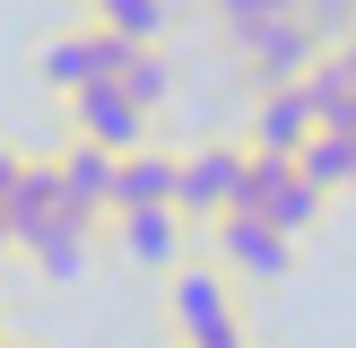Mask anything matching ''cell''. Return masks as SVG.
<instances>
[{
  "label": "cell",
  "instance_id": "cell-24",
  "mask_svg": "<svg viewBox=\"0 0 356 348\" xmlns=\"http://www.w3.org/2000/svg\"><path fill=\"white\" fill-rule=\"evenodd\" d=\"M348 191H356V183H348Z\"/></svg>",
  "mask_w": 356,
  "mask_h": 348
},
{
  "label": "cell",
  "instance_id": "cell-5",
  "mask_svg": "<svg viewBox=\"0 0 356 348\" xmlns=\"http://www.w3.org/2000/svg\"><path fill=\"white\" fill-rule=\"evenodd\" d=\"M131 52H139V44H122V35H104V26H70V35H52V44L35 52V70H44V87L79 96V87L122 79V61H131Z\"/></svg>",
  "mask_w": 356,
  "mask_h": 348
},
{
  "label": "cell",
  "instance_id": "cell-16",
  "mask_svg": "<svg viewBox=\"0 0 356 348\" xmlns=\"http://www.w3.org/2000/svg\"><path fill=\"white\" fill-rule=\"evenodd\" d=\"M122 96H131L139 104V113H156V104H165L174 96V61H165V52H131V61H122Z\"/></svg>",
  "mask_w": 356,
  "mask_h": 348
},
{
  "label": "cell",
  "instance_id": "cell-23",
  "mask_svg": "<svg viewBox=\"0 0 356 348\" xmlns=\"http://www.w3.org/2000/svg\"><path fill=\"white\" fill-rule=\"evenodd\" d=\"M0 348H44V340H0Z\"/></svg>",
  "mask_w": 356,
  "mask_h": 348
},
{
  "label": "cell",
  "instance_id": "cell-9",
  "mask_svg": "<svg viewBox=\"0 0 356 348\" xmlns=\"http://www.w3.org/2000/svg\"><path fill=\"white\" fill-rule=\"evenodd\" d=\"M313 131H322L313 96H305V87H278V96H261V104H252V139H243V148H252V157H287V166H296Z\"/></svg>",
  "mask_w": 356,
  "mask_h": 348
},
{
  "label": "cell",
  "instance_id": "cell-19",
  "mask_svg": "<svg viewBox=\"0 0 356 348\" xmlns=\"http://www.w3.org/2000/svg\"><path fill=\"white\" fill-rule=\"evenodd\" d=\"M183 348H252V340H243V322H218V331H200V340H183Z\"/></svg>",
  "mask_w": 356,
  "mask_h": 348
},
{
  "label": "cell",
  "instance_id": "cell-21",
  "mask_svg": "<svg viewBox=\"0 0 356 348\" xmlns=\"http://www.w3.org/2000/svg\"><path fill=\"white\" fill-rule=\"evenodd\" d=\"M330 61H339V70H348V79H356V35H348V44H339V52H330Z\"/></svg>",
  "mask_w": 356,
  "mask_h": 348
},
{
  "label": "cell",
  "instance_id": "cell-15",
  "mask_svg": "<svg viewBox=\"0 0 356 348\" xmlns=\"http://www.w3.org/2000/svg\"><path fill=\"white\" fill-rule=\"evenodd\" d=\"M87 26L122 35V44H139V52H156V35L174 26V0H96V17H87Z\"/></svg>",
  "mask_w": 356,
  "mask_h": 348
},
{
  "label": "cell",
  "instance_id": "cell-11",
  "mask_svg": "<svg viewBox=\"0 0 356 348\" xmlns=\"http://www.w3.org/2000/svg\"><path fill=\"white\" fill-rule=\"evenodd\" d=\"M52 166H61V191H70V209H79V218H96V226L113 218V166H122V157H104L96 139H70Z\"/></svg>",
  "mask_w": 356,
  "mask_h": 348
},
{
  "label": "cell",
  "instance_id": "cell-6",
  "mask_svg": "<svg viewBox=\"0 0 356 348\" xmlns=\"http://www.w3.org/2000/svg\"><path fill=\"white\" fill-rule=\"evenodd\" d=\"M70 139H96L104 157H131V148H148V113H139L113 79L79 87V96H70Z\"/></svg>",
  "mask_w": 356,
  "mask_h": 348
},
{
  "label": "cell",
  "instance_id": "cell-1",
  "mask_svg": "<svg viewBox=\"0 0 356 348\" xmlns=\"http://www.w3.org/2000/svg\"><path fill=\"white\" fill-rule=\"evenodd\" d=\"M322 191L305 183V174L287 166V157H252V166H243V191H235V218H261V226H278V235H305V226H322Z\"/></svg>",
  "mask_w": 356,
  "mask_h": 348
},
{
  "label": "cell",
  "instance_id": "cell-4",
  "mask_svg": "<svg viewBox=\"0 0 356 348\" xmlns=\"http://www.w3.org/2000/svg\"><path fill=\"white\" fill-rule=\"evenodd\" d=\"M200 261H218L226 278H287L296 270V244L278 235V226H261V218H209L200 226Z\"/></svg>",
  "mask_w": 356,
  "mask_h": 348
},
{
  "label": "cell",
  "instance_id": "cell-8",
  "mask_svg": "<svg viewBox=\"0 0 356 348\" xmlns=\"http://www.w3.org/2000/svg\"><path fill=\"white\" fill-rule=\"evenodd\" d=\"M0 218H9V244L26 253L35 235H44L52 218H70V191H61V166L52 157H26V174L9 183V200H0Z\"/></svg>",
  "mask_w": 356,
  "mask_h": 348
},
{
  "label": "cell",
  "instance_id": "cell-13",
  "mask_svg": "<svg viewBox=\"0 0 356 348\" xmlns=\"http://www.w3.org/2000/svg\"><path fill=\"white\" fill-rule=\"evenodd\" d=\"M87 244H96V218L70 209V218H52L44 235L26 244V253H35V270H44V278H79V270H87Z\"/></svg>",
  "mask_w": 356,
  "mask_h": 348
},
{
  "label": "cell",
  "instance_id": "cell-2",
  "mask_svg": "<svg viewBox=\"0 0 356 348\" xmlns=\"http://www.w3.org/2000/svg\"><path fill=\"white\" fill-rule=\"evenodd\" d=\"M226 44L243 52V87H252V104L278 96V87H305V70L322 61V44H313L305 17H270V26H243V35H226Z\"/></svg>",
  "mask_w": 356,
  "mask_h": 348
},
{
  "label": "cell",
  "instance_id": "cell-7",
  "mask_svg": "<svg viewBox=\"0 0 356 348\" xmlns=\"http://www.w3.org/2000/svg\"><path fill=\"white\" fill-rule=\"evenodd\" d=\"M165 313H174L183 340H200V331L235 322V278L218 261H183V270H165Z\"/></svg>",
  "mask_w": 356,
  "mask_h": 348
},
{
  "label": "cell",
  "instance_id": "cell-22",
  "mask_svg": "<svg viewBox=\"0 0 356 348\" xmlns=\"http://www.w3.org/2000/svg\"><path fill=\"white\" fill-rule=\"evenodd\" d=\"M0 253H17V244H9V218H0Z\"/></svg>",
  "mask_w": 356,
  "mask_h": 348
},
{
  "label": "cell",
  "instance_id": "cell-12",
  "mask_svg": "<svg viewBox=\"0 0 356 348\" xmlns=\"http://www.w3.org/2000/svg\"><path fill=\"white\" fill-rule=\"evenodd\" d=\"M174 174H183V157L131 148V157L113 166V218H131V209H174Z\"/></svg>",
  "mask_w": 356,
  "mask_h": 348
},
{
  "label": "cell",
  "instance_id": "cell-17",
  "mask_svg": "<svg viewBox=\"0 0 356 348\" xmlns=\"http://www.w3.org/2000/svg\"><path fill=\"white\" fill-rule=\"evenodd\" d=\"M296 17L313 26V44H322V52H339L348 35H356V0H305Z\"/></svg>",
  "mask_w": 356,
  "mask_h": 348
},
{
  "label": "cell",
  "instance_id": "cell-10",
  "mask_svg": "<svg viewBox=\"0 0 356 348\" xmlns=\"http://www.w3.org/2000/svg\"><path fill=\"white\" fill-rule=\"evenodd\" d=\"M113 244L139 261V270H183V253H191V226L174 218V209H131V218H113Z\"/></svg>",
  "mask_w": 356,
  "mask_h": 348
},
{
  "label": "cell",
  "instance_id": "cell-20",
  "mask_svg": "<svg viewBox=\"0 0 356 348\" xmlns=\"http://www.w3.org/2000/svg\"><path fill=\"white\" fill-rule=\"evenodd\" d=\"M17 174H26V157H17V148H0V200H9V183H17Z\"/></svg>",
  "mask_w": 356,
  "mask_h": 348
},
{
  "label": "cell",
  "instance_id": "cell-14",
  "mask_svg": "<svg viewBox=\"0 0 356 348\" xmlns=\"http://www.w3.org/2000/svg\"><path fill=\"white\" fill-rule=\"evenodd\" d=\"M296 174H305L322 200H339V191L356 183V139H348V131H313L305 157H296Z\"/></svg>",
  "mask_w": 356,
  "mask_h": 348
},
{
  "label": "cell",
  "instance_id": "cell-3",
  "mask_svg": "<svg viewBox=\"0 0 356 348\" xmlns=\"http://www.w3.org/2000/svg\"><path fill=\"white\" fill-rule=\"evenodd\" d=\"M243 166H252V148H243V139H209V148H191L183 174H174V218H183V226L226 218V209H235V191H243Z\"/></svg>",
  "mask_w": 356,
  "mask_h": 348
},
{
  "label": "cell",
  "instance_id": "cell-18",
  "mask_svg": "<svg viewBox=\"0 0 356 348\" xmlns=\"http://www.w3.org/2000/svg\"><path fill=\"white\" fill-rule=\"evenodd\" d=\"M305 0H209V17H218L226 35H243V26H270V17H296Z\"/></svg>",
  "mask_w": 356,
  "mask_h": 348
}]
</instances>
